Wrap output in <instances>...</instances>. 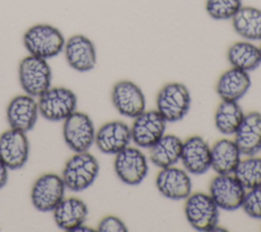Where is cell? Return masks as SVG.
<instances>
[{
  "mask_svg": "<svg viewBox=\"0 0 261 232\" xmlns=\"http://www.w3.org/2000/svg\"><path fill=\"white\" fill-rule=\"evenodd\" d=\"M63 139L73 152L88 151L95 142V127L91 118L82 111H73L63 121Z\"/></svg>",
  "mask_w": 261,
  "mask_h": 232,
  "instance_id": "52a82bcc",
  "label": "cell"
},
{
  "mask_svg": "<svg viewBox=\"0 0 261 232\" xmlns=\"http://www.w3.org/2000/svg\"><path fill=\"white\" fill-rule=\"evenodd\" d=\"M22 42L29 54L48 60L63 51L65 38L52 25L36 24L24 32Z\"/></svg>",
  "mask_w": 261,
  "mask_h": 232,
  "instance_id": "6da1fadb",
  "label": "cell"
},
{
  "mask_svg": "<svg viewBox=\"0 0 261 232\" xmlns=\"http://www.w3.org/2000/svg\"><path fill=\"white\" fill-rule=\"evenodd\" d=\"M8 181V168L0 159V189L3 188Z\"/></svg>",
  "mask_w": 261,
  "mask_h": 232,
  "instance_id": "4dcf8cb0",
  "label": "cell"
},
{
  "mask_svg": "<svg viewBox=\"0 0 261 232\" xmlns=\"http://www.w3.org/2000/svg\"><path fill=\"white\" fill-rule=\"evenodd\" d=\"M244 117V111L238 101L222 100L215 111V127L223 135H234Z\"/></svg>",
  "mask_w": 261,
  "mask_h": 232,
  "instance_id": "484cf974",
  "label": "cell"
},
{
  "mask_svg": "<svg viewBox=\"0 0 261 232\" xmlns=\"http://www.w3.org/2000/svg\"><path fill=\"white\" fill-rule=\"evenodd\" d=\"M244 212L253 219H261V186L249 189L242 203Z\"/></svg>",
  "mask_w": 261,
  "mask_h": 232,
  "instance_id": "f1b7e54d",
  "label": "cell"
},
{
  "mask_svg": "<svg viewBox=\"0 0 261 232\" xmlns=\"http://www.w3.org/2000/svg\"><path fill=\"white\" fill-rule=\"evenodd\" d=\"M259 49H260V53H261V45L259 46Z\"/></svg>",
  "mask_w": 261,
  "mask_h": 232,
  "instance_id": "1f68e13d",
  "label": "cell"
},
{
  "mask_svg": "<svg viewBox=\"0 0 261 232\" xmlns=\"http://www.w3.org/2000/svg\"><path fill=\"white\" fill-rule=\"evenodd\" d=\"M18 80L25 94L39 97L51 87L52 72L48 60L29 54L18 64Z\"/></svg>",
  "mask_w": 261,
  "mask_h": 232,
  "instance_id": "277c9868",
  "label": "cell"
},
{
  "mask_svg": "<svg viewBox=\"0 0 261 232\" xmlns=\"http://www.w3.org/2000/svg\"><path fill=\"white\" fill-rule=\"evenodd\" d=\"M250 87L251 78L249 73L231 66L219 77L216 92L221 100L239 101L246 95Z\"/></svg>",
  "mask_w": 261,
  "mask_h": 232,
  "instance_id": "44dd1931",
  "label": "cell"
},
{
  "mask_svg": "<svg viewBox=\"0 0 261 232\" xmlns=\"http://www.w3.org/2000/svg\"><path fill=\"white\" fill-rule=\"evenodd\" d=\"M242 6V0H206L205 10L215 20H227L231 19Z\"/></svg>",
  "mask_w": 261,
  "mask_h": 232,
  "instance_id": "83f0119b",
  "label": "cell"
},
{
  "mask_svg": "<svg viewBox=\"0 0 261 232\" xmlns=\"http://www.w3.org/2000/svg\"><path fill=\"white\" fill-rule=\"evenodd\" d=\"M130 140V128L121 121L105 123L95 135L97 148L105 154H117L129 145Z\"/></svg>",
  "mask_w": 261,
  "mask_h": 232,
  "instance_id": "2e32d148",
  "label": "cell"
},
{
  "mask_svg": "<svg viewBox=\"0 0 261 232\" xmlns=\"http://www.w3.org/2000/svg\"><path fill=\"white\" fill-rule=\"evenodd\" d=\"M111 100L115 109L123 117L135 119L146 110V98L141 88L129 80L114 84Z\"/></svg>",
  "mask_w": 261,
  "mask_h": 232,
  "instance_id": "4fadbf2b",
  "label": "cell"
},
{
  "mask_svg": "<svg viewBox=\"0 0 261 232\" xmlns=\"http://www.w3.org/2000/svg\"><path fill=\"white\" fill-rule=\"evenodd\" d=\"M233 141L243 155L253 156L261 151V112L251 111L245 114L234 133Z\"/></svg>",
  "mask_w": 261,
  "mask_h": 232,
  "instance_id": "d6986e66",
  "label": "cell"
},
{
  "mask_svg": "<svg viewBox=\"0 0 261 232\" xmlns=\"http://www.w3.org/2000/svg\"><path fill=\"white\" fill-rule=\"evenodd\" d=\"M241 155L233 140L220 139L211 147V168L218 175H232L241 161Z\"/></svg>",
  "mask_w": 261,
  "mask_h": 232,
  "instance_id": "7402d4cb",
  "label": "cell"
},
{
  "mask_svg": "<svg viewBox=\"0 0 261 232\" xmlns=\"http://www.w3.org/2000/svg\"><path fill=\"white\" fill-rule=\"evenodd\" d=\"M148 170L147 157L137 147L127 146L115 154V174L126 185L136 186L142 183L148 174Z\"/></svg>",
  "mask_w": 261,
  "mask_h": 232,
  "instance_id": "9c48e42d",
  "label": "cell"
},
{
  "mask_svg": "<svg viewBox=\"0 0 261 232\" xmlns=\"http://www.w3.org/2000/svg\"><path fill=\"white\" fill-rule=\"evenodd\" d=\"M75 93L65 87H50L39 96V113L47 121H64L76 109Z\"/></svg>",
  "mask_w": 261,
  "mask_h": 232,
  "instance_id": "5b68a950",
  "label": "cell"
},
{
  "mask_svg": "<svg viewBox=\"0 0 261 232\" xmlns=\"http://www.w3.org/2000/svg\"><path fill=\"white\" fill-rule=\"evenodd\" d=\"M30 143L24 132L8 129L0 135V159L8 170H19L28 161Z\"/></svg>",
  "mask_w": 261,
  "mask_h": 232,
  "instance_id": "5bb4252c",
  "label": "cell"
},
{
  "mask_svg": "<svg viewBox=\"0 0 261 232\" xmlns=\"http://www.w3.org/2000/svg\"><path fill=\"white\" fill-rule=\"evenodd\" d=\"M87 204L77 197L63 198L53 210L56 225L65 231H74L83 225L88 217Z\"/></svg>",
  "mask_w": 261,
  "mask_h": 232,
  "instance_id": "ffe728a7",
  "label": "cell"
},
{
  "mask_svg": "<svg viewBox=\"0 0 261 232\" xmlns=\"http://www.w3.org/2000/svg\"><path fill=\"white\" fill-rule=\"evenodd\" d=\"M191 95L186 85L171 82L164 85L157 94V111L166 123L181 121L190 110Z\"/></svg>",
  "mask_w": 261,
  "mask_h": 232,
  "instance_id": "3957f363",
  "label": "cell"
},
{
  "mask_svg": "<svg viewBox=\"0 0 261 232\" xmlns=\"http://www.w3.org/2000/svg\"><path fill=\"white\" fill-rule=\"evenodd\" d=\"M166 121L157 110H144L134 119L132 140L140 148H151L165 133Z\"/></svg>",
  "mask_w": 261,
  "mask_h": 232,
  "instance_id": "8fae6325",
  "label": "cell"
},
{
  "mask_svg": "<svg viewBox=\"0 0 261 232\" xmlns=\"http://www.w3.org/2000/svg\"><path fill=\"white\" fill-rule=\"evenodd\" d=\"M63 53L68 65L76 72H90L97 64L96 47L85 35L75 34L65 40Z\"/></svg>",
  "mask_w": 261,
  "mask_h": 232,
  "instance_id": "7c38bea8",
  "label": "cell"
},
{
  "mask_svg": "<svg viewBox=\"0 0 261 232\" xmlns=\"http://www.w3.org/2000/svg\"><path fill=\"white\" fill-rule=\"evenodd\" d=\"M38 115V101H36L35 97L28 94L13 97L6 108V119L9 127L24 133L35 127Z\"/></svg>",
  "mask_w": 261,
  "mask_h": 232,
  "instance_id": "9a60e30c",
  "label": "cell"
},
{
  "mask_svg": "<svg viewBox=\"0 0 261 232\" xmlns=\"http://www.w3.org/2000/svg\"><path fill=\"white\" fill-rule=\"evenodd\" d=\"M182 140L172 134H164L150 149V160L160 169L173 167L180 160Z\"/></svg>",
  "mask_w": 261,
  "mask_h": 232,
  "instance_id": "603a6c76",
  "label": "cell"
},
{
  "mask_svg": "<svg viewBox=\"0 0 261 232\" xmlns=\"http://www.w3.org/2000/svg\"><path fill=\"white\" fill-rule=\"evenodd\" d=\"M227 60L232 67L252 72L261 64L260 49L252 41L234 42L227 50Z\"/></svg>",
  "mask_w": 261,
  "mask_h": 232,
  "instance_id": "d4e9b609",
  "label": "cell"
},
{
  "mask_svg": "<svg viewBox=\"0 0 261 232\" xmlns=\"http://www.w3.org/2000/svg\"><path fill=\"white\" fill-rule=\"evenodd\" d=\"M246 189L233 175H218L212 179L209 195L223 211H236L242 207Z\"/></svg>",
  "mask_w": 261,
  "mask_h": 232,
  "instance_id": "30bf717a",
  "label": "cell"
},
{
  "mask_svg": "<svg viewBox=\"0 0 261 232\" xmlns=\"http://www.w3.org/2000/svg\"><path fill=\"white\" fill-rule=\"evenodd\" d=\"M65 189L61 176L53 173L44 174L33 184L31 190L32 204L40 212H53L64 198Z\"/></svg>",
  "mask_w": 261,
  "mask_h": 232,
  "instance_id": "ba28073f",
  "label": "cell"
},
{
  "mask_svg": "<svg viewBox=\"0 0 261 232\" xmlns=\"http://www.w3.org/2000/svg\"><path fill=\"white\" fill-rule=\"evenodd\" d=\"M99 232H125L127 228L125 224L115 216H106L98 224Z\"/></svg>",
  "mask_w": 261,
  "mask_h": 232,
  "instance_id": "f546056e",
  "label": "cell"
},
{
  "mask_svg": "<svg viewBox=\"0 0 261 232\" xmlns=\"http://www.w3.org/2000/svg\"><path fill=\"white\" fill-rule=\"evenodd\" d=\"M99 174L97 158L88 151L75 152L64 165L61 178L65 187L80 192L89 188Z\"/></svg>",
  "mask_w": 261,
  "mask_h": 232,
  "instance_id": "7a4b0ae2",
  "label": "cell"
},
{
  "mask_svg": "<svg viewBox=\"0 0 261 232\" xmlns=\"http://www.w3.org/2000/svg\"><path fill=\"white\" fill-rule=\"evenodd\" d=\"M156 187L166 198L186 199L192 192V180L186 170L168 167L161 169L156 177Z\"/></svg>",
  "mask_w": 261,
  "mask_h": 232,
  "instance_id": "e0dca14e",
  "label": "cell"
},
{
  "mask_svg": "<svg viewBox=\"0 0 261 232\" xmlns=\"http://www.w3.org/2000/svg\"><path fill=\"white\" fill-rule=\"evenodd\" d=\"M180 160L189 174L202 175L211 168V147L201 136H192L182 142Z\"/></svg>",
  "mask_w": 261,
  "mask_h": 232,
  "instance_id": "ac0fdd59",
  "label": "cell"
},
{
  "mask_svg": "<svg viewBox=\"0 0 261 232\" xmlns=\"http://www.w3.org/2000/svg\"><path fill=\"white\" fill-rule=\"evenodd\" d=\"M185 215L189 224L198 231H213L218 225L219 207L209 194L191 193L186 198Z\"/></svg>",
  "mask_w": 261,
  "mask_h": 232,
  "instance_id": "8992f818",
  "label": "cell"
},
{
  "mask_svg": "<svg viewBox=\"0 0 261 232\" xmlns=\"http://www.w3.org/2000/svg\"><path fill=\"white\" fill-rule=\"evenodd\" d=\"M234 32L244 40L261 41V9L242 6L231 18Z\"/></svg>",
  "mask_w": 261,
  "mask_h": 232,
  "instance_id": "cb8c5ba5",
  "label": "cell"
},
{
  "mask_svg": "<svg viewBox=\"0 0 261 232\" xmlns=\"http://www.w3.org/2000/svg\"><path fill=\"white\" fill-rule=\"evenodd\" d=\"M232 175L245 189L261 186V157L253 155L241 160Z\"/></svg>",
  "mask_w": 261,
  "mask_h": 232,
  "instance_id": "4316f807",
  "label": "cell"
}]
</instances>
